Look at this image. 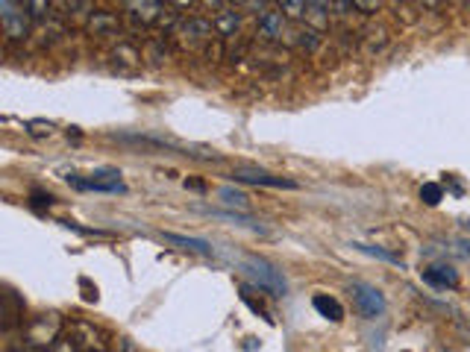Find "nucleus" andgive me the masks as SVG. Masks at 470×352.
Instances as JSON below:
<instances>
[{"mask_svg":"<svg viewBox=\"0 0 470 352\" xmlns=\"http://www.w3.org/2000/svg\"><path fill=\"white\" fill-rule=\"evenodd\" d=\"M242 270L253 279V285L259 291H265V294L271 297H285L288 294V282L283 276V270L274 267L268 258H259V256H244L242 258Z\"/></svg>","mask_w":470,"mask_h":352,"instance_id":"obj_1","label":"nucleus"},{"mask_svg":"<svg viewBox=\"0 0 470 352\" xmlns=\"http://www.w3.org/2000/svg\"><path fill=\"white\" fill-rule=\"evenodd\" d=\"M285 27H288V18L279 12V9H268L259 18V36L265 38V42H279V38L285 36Z\"/></svg>","mask_w":470,"mask_h":352,"instance_id":"obj_7","label":"nucleus"},{"mask_svg":"<svg viewBox=\"0 0 470 352\" xmlns=\"http://www.w3.org/2000/svg\"><path fill=\"white\" fill-rule=\"evenodd\" d=\"M359 253H367V256H374L379 261H388V265H397V267H403V258H400L397 253H388V250L383 247H371V244H353Z\"/></svg>","mask_w":470,"mask_h":352,"instance_id":"obj_18","label":"nucleus"},{"mask_svg":"<svg viewBox=\"0 0 470 352\" xmlns=\"http://www.w3.org/2000/svg\"><path fill=\"white\" fill-rule=\"evenodd\" d=\"M68 338H71V344L79 352H103V349H100V332L95 326L83 323V320L71 326V335H68Z\"/></svg>","mask_w":470,"mask_h":352,"instance_id":"obj_9","label":"nucleus"},{"mask_svg":"<svg viewBox=\"0 0 470 352\" xmlns=\"http://www.w3.org/2000/svg\"><path fill=\"white\" fill-rule=\"evenodd\" d=\"M424 282L433 288H444V291H453L458 288V274L449 265H433L424 270Z\"/></svg>","mask_w":470,"mask_h":352,"instance_id":"obj_11","label":"nucleus"},{"mask_svg":"<svg viewBox=\"0 0 470 352\" xmlns=\"http://www.w3.org/2000/svg\"><path fill=\"white\" fill-rule=\"evenodd\" d=\"M88 29H92L95 36H118V15L92 12V18H88Z\"/></svg>","mask_w":470,"mask_h":352,"instance_id":"obj_16","label":"nucleus"},{"mask_svg":"<svg viewBox=\"0 0 470 352\" xmlns=\"http://www.w3.org/2000/svg\"><path fill=\"white\" fill-rule=\"evenodd\" d=\"M312 306H315V311L321 317H326V320H333V323H342L344 320V306L338 303L335 297H326V294H317L315 299H312Z\"/></svg>","mask_w":470,"mask_h":352,"instance_id":"obj_14","label":"nucleus"},{"mask_svg":"<svg viewBox=\"0 0 470 352\" xmlns=\"http://www.w3.org/2000/svg\"><path fill=\"white\" fill-rule=\"evenodd\" d=\"M59 332H62V320H59V315H42L27 326V344H29V349L56 347Z\"/></svg>","mask_w":470,"mask_h":352,"instance_id":"obj_5","label":"nucleus"},{"mask_svg":"<svg viewBox=\"0 0 470 352\" xmlns=\"http://www.w3.org/2000/svg\"><path fill=\"white\" fill-rule=\"evenodd\" d=\"M218 197H221V203H227V206H235V209H247V203H250V197L244 194V191H238V188H233V185H224L221 191H218Z\"/></svg>","mask_w":470,"mask_h":352,"instance_id":"obj_17","label":"nucleus"},{"mask_svg":"<svg viewBox=\"0 0 470 352\" xmlns=\"http://www.w3.org/2000/svg\"><path fill=\"white\" fill-rule=\"evenodd\" d=\"M112 59L118 62V59H121V62L127 65V70H133V68H138V50L136 47H129V45H118L115 50H112Z\"/></svg>","mask_w":470,"mask_h":352,"instance_id":"obj_19","label":"nucleus"},{"mask_svg":"<svg viewBox=\"0 0 470 352\" xmlns=\"http://www.w3.org/2000/svg\"><path fill=\"white\" fill-rule=\"evenodd\" d=\"M27 12H29V18H33V21H42V18L50 15V4H45V0H29Z\"/></svg>","mask_w":470,"mask_h":352,"instance_id":"obj_22","label":"nucleus"},{"mask_svg":"<svg viewBox=\"0 0 470 352\" xmlns=\"http://www.w3.org/2000/svg\"><path fill=\"white\" fill-rule=\"evenodd\" d=\"M65 179H68V185L77 191H97V194H124L127 191L121 170H115V168H97L88 176L68 174Z\"/></svg>","mask_w":470,"mask_h":352,"instance_id":"obj_2","label":"nucleus"},{"mask_svg":"<svg viewBox=\"0 0 470 352\" xmlns=\"http://www.w3.org/2000/svg\"><path fill=\"white\" fill-rule=\"evenodd\" d=\"M0 315H4V329H12L18 320L24 317V303L12 294V291L4 294V308H0Z\"/></svg>","mask_w":470,"mask_h":352,"instance_id":"obj_15","label":"nucleus"},{"mask_svg":"<svg viewBox=\"0 0 470 352\" xmlns=\"http://www.w3.org/2000/svg\"><path fill=\"white\" fill-rule=\"evenodd\" d=\"M421 200L426 206H438L444 200V188L438 185V183H426L424 188H421Z\"/></svg>","mask_w":470,"mask_h":352,"instance_id":"obj_20","label":"nucleus"},{"mask_svg":"<svg viewBox=\"0 0 470 352\" xmlns=\"http://www.w3.org/2000/svg\"><path fill=\"white\" fill-rule=\"evenodd\" d=\"M50 352H79V349L71 344V338H65V340H59L56 347H50Z\"/></svg>","mask_w":470,"mask_h":352,"instance_id":"obj_25","label":"nucleus"},{"mask_svg":"<svg viewBox=\"0 0 470 352\" xmlns=\"http://www.w3.org/2000/svg\"><path fill=\"white\" fill-rule=\"evenodd\" d=\"M383 4H374V0H356V9H365V12H379Z\"/></svg>","mask_w":470,"mask_h":352,"instance_id":"obj_26","label":"nucleus"},{"mask_svg":"<svg viewBox=\"0 0 470 352\" xmlns=\"http://www.w3.org/2000/svg\"><path fill=\"white\" fill-rule=\"evenodd\" d=\"M212 33H215V24L200 15H192L188 21L179 24V36L188 38V42H206V38H212Z\"/></svg>","mask_w":470,"mask_h":352,"instance_id":"obj_10","label":"nucleus"},{"mask_svg":"<svg viewBox=\"0 0 470 352\" xmlns=\"http://www.w3.org/2000/svg\"><path fill=\"white\" fill-rule=\"evenodd\" d=\"M212 24H215V33L218 36H235L238 29H242V12L233 6H227L224 12H218L212 18Z\"/></svg>","mask_w":470,"mask_h":352,"instance_id":"obj_13","label":"nucleus"},{"mask_svg":"<svg viewBox=\"0 0 470 352\" xmlns=\"http://www.w3.org/2000/svg\"><path fill=\"white\" fill-rule=\"evenodd\" d=\"M350 294H353V306L365 320H376L385 315V294L371 282H353L350 285Z\"/></svg>","mask_w":470,"mask_h":352,"instance_id":"obj_4","label":"nucleus"},{"mask_svg":"<svg viewBox=\"0 0 470 352\" xmlns=\"http://www.w3.org/2000/svg\"><path fill=\"white\" fill-rule=\"evenodd\" d=\"M233 179L235 183H244V185H265V188H297L294 179H285V176H276V174H268V170H259V168H235L233 170Z\"/></svg>","mask_w":470,"mask_h":352,"instance_id":"obj_6","label":"nucleus"},{"mask_svg":"<svg viewBox=\"0 0 470 352\" xmlns=\"http://www.w3.org/2000/svg\"><path fill=\"white\" fill-rule=\"evenodd\" d=\"M300 36H303V38H297L300 47H306V50H315L317 47V33H315V29H306V33H300Z\"/></svg>","mask_w":470,"mask_h":352,"instance_id":"obj_24","label":"nucleus"},{"mask_svg":"<svg viewBox=\"0 0 470 352\" xmlns=\"http://www.w3.org/2000/svg\"><path fill=\"white\" fill-rule=\"evenodd\" d=\"M124 9L133 21H142V24L162 21V15H165V6L156 4V0H133V4H127Z\"/></svg>","mask_w":470,"mask_h":352,"instance_id":"obj_8","label":"nucleus"},{"mask_svg":"<svg viewBox=\"0 0 470 352\" xmlns=\"http://www.w3.org/2000/svg\"><path fill=\"white\" fill-rule=\"evenodd\" d=\"M29 12L27 4H15V0H0V27L9 42H24L29 36Z\"/></svg>","mask_w":470,"mask_h":352,"instance_id":"obj_3","label":"nucleus"},{"mask_svg":"<svg viewBox=\"0 0 470 352\" xmlns=\"http://www.w3.org/2000/svg\"><path fill=\"white\" fill-rule=\"evenodd\" d=\"M279 12L285 18H303L309 12V4H297V0H285V4H279Z\"/></svg>","mask_w":470,"mask_h":352,"instance_id":"obj_21","label":"nucleus"},{"mask_svg":"<svg viewBox=\"0 0 470 352\" xmlns=\"http://www.w3.org/2000/svg\"><path fill=\"white\" fill-rule=\"evenodd\" d=\"M6 352H36V349H29V347H15V349H6Z\"/></svg>","mask_w":470,"mask_h":352,"instance_id":"obj_28","label":"nucleus"},{"mask_svg":"<svg viewBox=\"0 0 470 352\" xmlns=\"http://www.w3.org/2000/svg\"><path fill=\"white\" fill-rule=\"evenodd\" d=\"M242 299H244V303H247L250 308H253V311H256V315H259V317H265V320H268V323H271V315H268V311H265V306H262V303H256V299H253V297H250V288H247V285H242Z\"/></svg>","mask_w":470,"mask_h":352,"instance_id":"obj_23","label":"nucleus"},{"mask_svg":"<svg viewBox=\"0 0 470 352\" xmlns=\"http://www.w3.org/2000/svg\"><path fill=\"white\" fill-rule=\"evenodd\" d=\"M62 9H68V15H79V9H92V4H62Z\"/></svg>","mask_w":470,"mask_h":352,"instance_id":"obj_27","label":"nucleus"},{"mask_svg":"<svg viewBox=\"0 0 470 352\" xmlns=\"http://www.w3.org/2000/svg\"><path fill=\"white\" fill-rule=\"evenodd\" d=\"M162 238L168 244H174L177 250H186V253H197V256H212L215 250L209 241L203 238H188V235H179V233H162Z\"/></svg>","mask_w":470,"mask_h":352,"instance_id":"obj_12","label":"nucleus"}]
</instances>
